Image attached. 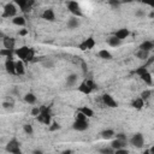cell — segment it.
<instances>
[{"instance_id": "cell-1", "label": "cell", "mask_w": 154, "mask_h": 154, "mask_svg": "<svg viewBox=\"0 0 154 154\" xmlns=\"http://www.w3.org/2000/svg\"><path fill=\"white\" fill-rule=\"evenodd\" d=\"M14 54L20 59L23 60L24 63H28V61H31L34 59V55H35V52L32 48L28 47V46H22L19 48H16L14 49Z\"/></svg>"}, {"instance_id": "cell-2", "label": "cell", "mask_w": 154, "mask_h": 154, "mask_svg": "<svg viewBox=\"0 0 154 154\" xmlns=\"http://www.w3.org/2000/svg\"><path fill=\"white\" fill-rule=\"evenodd\" d=\"M95 89H96V84L91 79H87V81L82 82L79 84V87H78V91H81L82 94H85V95L87 94H90Z\"/></svg>"}, {"instance_id": "cell-3", "label": "cell", "mask_w": 154, "mask_h": 154, "mask_svg": "<svg viewBox=\"0 0 154 154\" xmlns=\"http://www.w3.org/2000/svg\"><path fill=\"white\" fill-rule=\"evenodd\" d=\"M36 118H37V120L40 123H42L45 125H51V123H52L51 122V112H49V108L48 107H45V106L41 107V112H40V114Z\"/></svg>"}, {"instance_id": "cell-4", "label": "cell", "mask_w": 154, "mask_h": 154, "mask_svg": "<svg viewBox=\"0 0 154 154\" xmlns=\"http://www.w3.org/2000/svg\"><path fill=\"white\" fill-rule=\"evenodd\" d=\"M66 7H67V10H69L75 17H82V16H83V12H82V10H81V6H79V4H78L77 1H75V0H69V1L66 2Z\"/></svg>"}, {"instance_id": "cell-5", "label": "cell", "mask_w": 154, "mask_h": 154, "mask_svg": "<svg viewBox=\"0 0 154 154\" xmlns=\"http://www.w3.org/2000/svg\"><path fill=\"white\" fill-rule=\"evenodd\" d=\"M17 16V5L14 2H8L4 6L2 10V17L5 18H10V17H16Z\"/></svg>"}, {"instance_id": "cell-6", "label": "cell", "mask_w": 154, "mask_h": 154, "mask_svg": "<svg viewBox=\"0 0 154 154\" xmlns=\"http://www.w3.org/2000/svg\"><path fill=\"white\" fill-rule=\"evenodd\" d=\"M6 150L8 153H13V154H20V143L17 138H12L8 141V143L6 144Z\"/></svg>"}, {"instance_id": "cell-7", "label": "cell", "mask_w": 154, "mask_h": 154, "mask_svg": "<svg viewBox=\"0 0 154 154\" xmlns=\"http://www.w3.org/2000/svg\"><path fill=\"white\" fill-rule=\"evenodd\" d=\"M95 45H96V42H95V40H94V37H87L85 40H83L79 45H78V48L81 49V51H89V49H93L94 47H95Z\"/></svg>"}, {"instance_id": "cell-8", "label": "cell", "mask_w": 154, "mask_h": 154, "mask_svg": "<svg viewBox=\"0 0 154 154\" xmlns=\"http://www.w3.org/2000/svg\"><path fill=\"white\" fill-rule=\"evenodd\" d=\"M72 128L76 131H85L89 128L88 119H75V122L72 124Z\"/></svg>"}, {"instance_id": "cell-9", "label": "cell", "mask_w": 154, "mask_h": 154, "mask_svg": "<svg viewBox=\"0 0 154 154\" xmlns=\"http://www.w3.org/2000/svg\"><path fill=\"white\" fill-rule=\"evenodd\" d=\"M130 143L136 147V148H142L143 143H144V137L141 132H136L135 135H132V137L130 138Z\"/></svg>"}, {"instance_id": "cell-10", "label": "cell", "mask_w": 154, "mask_h": 154, "mask_svg": "<svg viewBox=\"0 0 154 154\" xmlns=\"http://www.w3.org/2000/svg\"><path fill=\"white\" fill-rule=\"evenodd\" d=\"M13 2L22 11H29L31 8V6L34 5V0H13Z\"/></svg>"}, {"instance_id": "cell-11", "label": "cell", "mask_w": 154, "mask_h": 154, "mask_svg": "<svg viewBox=\"0 0 154 154\" xmlns=\"http://www.w3.org/2000/svg\"><path fill=\"white\" fill-rule=\"evenodd\" d=\"M101 99H102V102H103L105 106L111 107V108H116V107H118V102H117L109 94H103V95L101 96Z\"/></svg>"}, {"instance_id": "cell-12", "label": "cell", "mask_w": 154, "mask_h": 154, "mask_svg": "<svg viewBox=\"0 0 154 154\" xmlns=\"http://www.w3.org/2000/svg\"><path fill=\"white\" fill-rule=\"evenodd\" d=\"M41 17L45 19V20H48V22H54L55 20V13H54V10L53 8H47L42 12Z\"/></svg>"}, {"instance_id": "cell-13", "label": "cell", "mask_w": 154, "mask_h": 154, "mask_svg": "<svg viewBox=\"0 0 154 154\" xmlns=\"http://www.w3.org/2000/svg\"><path fill=\"white\" fill-rule=\"evenodd\" d=\"M5 69H6V71L8 73L17 75L16 73V63L12 59H6V61H5Z\"/></svg>"}, {"instance_id": "cell-14", "label": "cell", "mask_w": 154, "mask_h": 154, "mask_svg": "<svg viewBox=\"0 0 154 154\" xmlns=\"http://www.w3.org/2000/svg\"><path fill=\"white\" fill-rule=\"evenodd\" d=\"M116 37H118L119 40H125L129 35H130V31H129V29H126V28H122V29H118L114 34H113Z\"/></svg>"}, {"instance_id": "cell-15", "label": "cell", "mask_w": 154, "mask_h": 154, "mask_svg": "<svg viewBox=\"0 0 154 154\" xmlns=\"http://www.w3.org/2000/svg\"><path fill=\"white\" fill-rule=\"evenodd\" d=\"M125 144H126V141H125V140H120V138H117V137H116V140H113V141L111 142V147H112L114 150L120 149V148H124Z\"/></svg>"}, {"instance_id": "cell-16", "label": "cell", "mask_w": 154, "mask_h": 154, "mask_svg": "<svg viewBox=\"0 0 154 154\" xmlns=\"http://www.w3.org/2000/svg\"><path fill=\"white\" fill-rule=\"evenodd\" d=\"M2 45L5 48H10V49H14V45H16V40L13 37H10V36H6L4 37L2 40Z\"/></svg>"}, {"instance_id": "cell-17", "label": "cell", "mask_w": 154, "mask_h": 154, "mask_svg": "<svg viewBox=\"0 0 154 154\" xmlns=\"http://www.w3.org/2000/svg\"><path fill=\"white\" fill-rule=\"evenodd\" d=\"M138 48H140V49H143V51L150 52V51L154 48V42H153V41H149V40H146V41H143V42L140 45Z\"/></svg>"}, {"instance_id": "cell-18", "label": "cell", "mask_w": 154, "mask_h": 154, "mask_svg": "<svg viewBox=\"0 0 154 154\" xmlns=\"http://www.w3.org/2000/svg\"><path fill=\"white\" fill-rule=\"evenodd\" d=\"M24 72H25V69H24V61L19 59L18 61H16V73L19 75V76H22V75H24Z\"/></svg>"}, {"instance_id": "cell-19", "label": "cell", "mask_w": 154, "mask_h": 154, "mask_svg": "<svg viewBox=\"0 0 154 154\" xmlns=\"http://www.w3.org/2000/svg\"><path fill=\"white\" fill-rule=\"evenodd\" d=\"M140 78H141L146 84H152V83H153V77H152V73H150L149 71L143 72V73L140 76Z\"/></svg>"}, {"instance_id": "cell-20", "label": "cell", "mask_w": 154, "mask_h": 154, "mask_svg": "<svg viewBox=\"0 0 154 154\" xmlns=\"http://www.w3.org/2000/svg\"><path fill=\"white\" fill-rule=\"evenodd\" d=\"M36 95L34 94V93H26L25 95H24V101L26 102V103H29V105H34L35 102H36Z\"/></svg>"}, {"instance_id": "cell-21", "label": "cell", "mask_w": 154, "mask_h": 154, "mask_svg": "<svg viewBox=\"0 0 154 154\" xmlns=\"http://www.w3.org/2000/svg\"><path fill=\"white\" fill-rule=\"evenodd\" d=\"M107 43H108L111 47H118V46H120V45H122V40H119L118 37H116V36L113 35V36L108 37Z\"/></svg>"}, {"instance_id": "cell-22", "label": "cell", "mask_w": 154, "mask_h": 154, "mask_svg": "<svg viewBox=\"0 0 154 154\" xmlns=\"http://www.w3.org/2000/svg\"><path fill=\"white\" fill-rule=\"evenodd\" d=\"M101 137L103 138V140H111L113 136H116V134H114V131L112 130V129H106V130H103V131H101Z\"/></svg>"}, {"instance_id": "cell-23", "label": "cell", "mask_w": 154, "mask_h": 154, "mask_svg": "<svg viewBox=\"0 0 154 154\" xmlns=\"http://www.w3.org/2000/svg\"><path fill=\"white\" fill-rule=\"evenodd\" d=\"M12 23L14 24V25H18V26H24L25 25V18L23 17V16H16V17H13V19H12Z\"/></svg>"}, {"instance_id": "cell-24", "label": "cell", "mask_w": 154, "mask_h": 154, "mask_svg": "<svg viewBox=\"0 0 154 154\" xmlns=\"http://www.w3.org/2000/svg\"><path fill=\"white\" fill-rule=\"evenodd\" d=\"M131 106H132L134 108H136V109H141V108L144 106V100L140 96V97H137V99H135V100L132 101Z\"/></svg>"}, {"instance_id": "cell-25", "label": "cell", "mask_w": 154, "mask_h": 154, "mask_svg": "<svg viewBox=\"0 0 154 154\" xmlns=\"http://www.w3.org/2000/svg\"><path fill=\"white\" fill-rule=\"evenodd\" d=\"M77 18H78V17H72V18H70V19L67 20V28H69V29H76V28H78L79 22H78Z\"/></svg>"}, {"instance_id": "cell-26", "label": "cell", "mask_w": 154, "mask_h": 154, "mask_svg": "<svg viewBox=\"0 0 154 154\" xmlns=\"http://www.w3.org/2000/svg\"><path fill=\"white\" fill-rule=\"evenodd\" d=\"M14 53V49H10V48H2L1 51H0V54L2 55V57H5L6 59H12V54Z\"/></svg>"}, {"instance_id": "cell-27", "label": "cell", "mask_w": 154, "mask_h": 154, "mask_svg": "<svg viewBox=\"0 0 154 154\" xmlns=\"http://www.w3.org/2000/svg\"><path fill=\"white\" fill-rule=\"evenodd\" d=\"M97 55H99L101 59H105V60H111V59H112V54H111L107 49H101V51H99Z\"/></svg>"}, {"instance_id": "cell-28", "label": "cell", "mask_w": 154, "mask_h": 154, "mask_svg": "<svg viewBox=\"0 0 154 154\" xmlns=\"http://www.w3.org/2000/svg\"><path fill=\"white\" fill-rule=\"evenodd\" d=\"M136 57L140 60H147L149 58V52L148 51H143V49H138L136 53Z\"/></svg>"}, {"instance_id": "cell-29", "label": "cell", "mask_w": 154, "mask_h": 154, "mask_svg": "<svg viewBox=\"0 0 154 154\" xmlns=\"http://www.w3.org/2000/svg\"><path fill=\"white\" fill-rule=\"evenodd\" d=\"M78 111H81L83 114H85L88 118H91V117H94V111L90 108V107H88V106H83V107H81Z\"/></svg>"}, {"instance_id": "cell-30", "label": "cell", "mask_w": 154, "mask_h": 154, "mask_svg": "<svg viewBox=\"0 0 154 154\" xmlns=\"http://www.w3.org/2000/svg\"><path fill=\"white\" fill-rule=\"evenodd\" d=\"M77 82V75L76 73H71L66 77V84L67 85H73Z\"/></svg>"}, {"instance_id": "cell-31", "label": "cell", "mask_w": 154, "mask_h": 154, "mask_svg": "<svg viewBox=\"0 0 154 154\" xmlns=\"http://www.w3.org/2000/svg\"><path fill=\"white\" fill-rule=\"evenodd\" d=\"M23 130H24V132H25L26 135H32V132H34L32 125H31V124H29V123H26V124H24V125H23Z\"/></svg>"}, {"instance_id": "cell-32", "label": "cell", "mask_w": 154, "mask_h": 154, "mask_svg": "<svg viewBox=\"0 0 154 154\" xmlns=\"http://www.w3.org/2000/svg\"><path fill=\"white\" fill-rule=\"evenodd\" d=\"M146 71H148V69H147V66L146 65H143V66H140V67H137L136 70H135V73L136 75H138V76H141L143 72H146Z\"/></svg>"}, {"instance_id": "cell-33", "label": "cell", "mask_w": 154, "mask_h": 154, "mask_svg": "<svg viewBox=\"0 0 154 154\" xmlns=\"http://www.w3.org/2000/svg\"><path fill=\"white\" fill-rule=\"evenodd\" d=\"M108 4H109L113 8H118V7L122 5L120 0H108Z\"/></svg>"}, {"instance_id": "cell-34", "label": "cell", "mask_w": 154, "mask_h": 154, "mask_svg": "<svg viewBox=\"0 0 154 154\" xmlns=\"http://www.w3.org/2000/svg\"><path fill=\"white\" fill-rule=\"evenodd\" d=\"M58 130H60V125H59V123H51V125H49V131H58Z\"/></svg>"}, {"instance_id": "cell-35", "label": "cell", "mask_w": 154, "mask_h": 154, "mask_svg": "<svg viewBox=\"0 0 154 154\" xmlns=\"http://www.w3.org/2000/svg\"><path fill=\"white\" fill-rule=\"evenodd\" d=\"M150 95H152V91H150V90H144V91L141 93V97H142L144 101H146L147 99H149Z\"/></svg>"}, {"instance_id": "cell-36", "label": "cell", "mask_w": 154, "mask_h": 154, "mask_svg": "<svg viewBox=\"0 0 154 154\" xmlns=\"http://www.w3.org/2000/svg\"><path fill=\"white\" fill-rule=\"evenodd\" d=\"M40 112H41V107H38V106H37V107H34V108L31 109V114L35 116V117H37V116L40 114Z\"/></svg>"}, {"instance_id": "cell-37", "label": "cell", "mask_w": 154, "mask_h": 154, "mask_svg": "<svg viewBox=\"0 0 154 154\" xmlns=\"http://www.w3.org/2000/svg\"><path fill=\"white\" fill-rule=\"evenodd\" d=\"M142 4L149 6V7H154V0H140Z\"/></svg>"}, {"instance_id": "cell-38", "label": "cell", "mask_w": 154, "mask_h": 154, "mask_svg": "<svg viewBox=\"0 0 154 154\" xmlns=\"http://www.w3.org/2000/svg\"><path fill=\"white\" fill-rule=\"evenodd\" d=\"M76 119H88V117H87L85 114H83L81 111H78V112L76 113Z\"/></svg>"}, {"instance_id": "cell-39", "label": "cell", "mask_w": 154, "mask_h": 154, "mask_svg": "<svg viewBox=\"0 0 154 154\" xmlns=\"http://www.w3.org/2000/svg\"><path fill=\"white\" fill-rule=\"evenodd\" d=\"M100 152L101 153H116V150L112 147H109V148H102V149H100Z\"/></svg>"}, {"instance_id": "cell-40", "label": "cell", "mask_w": 154, "mask_h": 154, "mask_svg": "<svg viewBox=\"0 0 154 154\" xmlns=\"http://www.w3.org/2000/svg\"><path fill=\"white\" fill-rule=\"evenodd\" d=\"M128 153V150L125 149V147L124 148H120V149H117L116 150V154H126Z\"/></svg>"}, {"instance_id": "cell-41", "label": "cell", "mask_w": 154, "mask_h": 154, "mask_svg": "<svg viewBox=\"0 0 154 154\" xmlns=\"http://www.w3.org/2000/svg\"><path fill=\"white\" fill-rule=\"evenodd\" d=\"M135 14H136L137 17H144V11H143V10H137Z\"/></svg>"}, {"instance_id": "cell-42", "label": "cell", "mask_w": 154, "mask_h": 154, "mask_svg": "<svg viewBox=\"0 0 154 154\" xmlns=\"http://www.w3.org/2000/svg\"><path fill=\"white\" fill-rule=\"evenodd\" d=\"M19 36H25L26 34H28V30L26 29H22V30H19Z\"/></svg>"}, {"instance_id": "cell-43", "label": "cell", "mask_w": 154, "mask_h": 154, "mask_svg": "<svg viewBox=\"0 0 154 154\" xmlns=\"http://www.w3.org/2000/svg\"><path fill=\"white\" fill-rule=\"evenodd\" d=\"M116 137H117V138H120V140H125V141H126V136H125L124 134H118V135H116Z\"/></svg>"}, {"instance_id": "cell-44", "label": "cell", "mask_w": 154, "mask_h": 154, "mask_svg": "<svg viewBox=\"0 0 154 154\" xmlns=\"http://www.w3.org/2000/svg\"><path fill=\"white\" fill-rule=\"evenodd\" d=\"M135 0H120V2L122 4H131V2H134Z\"/></svg>"}, {"instance_id": "cell-45", "label": "cell", "mask_w": 154, "mask_h": 154, "mask_svg": "<svg viewBox=\"0 0 154 154\" xmlns=\"http://www.w3.org/2000/svg\"><path fill=\"white\" fill-rule=\"evenodd\" d=\"M146 153H152V154H154V146H152V147H150V149L146 150Z\"/></svg>"}, {"instance_id": "cell-46", "label": "cell", "mask_w": 154, "mask_h": 154, "mask_svg": "<svg viewBox=\"0 0 154 154\" xmlns=\"http://www.w3.org/2000/svg\"><path fill=\"white\" fill-rule=\"evenodd\" d=\"M149 17H150V18H154V12H150V13H149Z\"/></svg>"}, {"instance_id": "cell-47", "label": "cell", "mask_w": 154, "mask_h": 154, "mask_svg": "<svg viewBox=\"0 0 154 154\" xmlns=\"http://www.w3.org/2000/svg\"><path fill=\"white\" fill-rule=\"evenodd\" d=\"M153 42H154V41H153Z\"/></svg>"}]
</instances>
